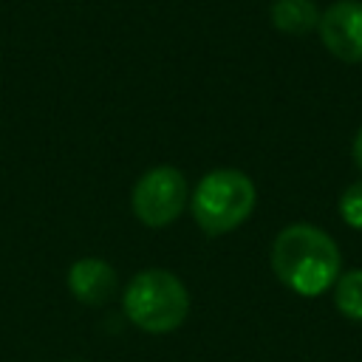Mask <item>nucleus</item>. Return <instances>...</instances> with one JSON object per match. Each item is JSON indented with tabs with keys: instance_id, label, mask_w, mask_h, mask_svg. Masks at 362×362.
Listing matches in <instances>:
<instances>
[{
	"instance_id": "1",
	"label": "nucleus",
	"mask_w": 362,
	"mask_h": 362,
	"mask_svg": "<svg viewBox=\"0 0 362 362\" xmlns=\"http://www.w3.org/2000/svg\"><path fill=\"white\" fill-rule=\"evenodd\" d=\"M342 255L328 232L311 223H291L272 243V269L277 280L303 297H317L334 288Z\"/></svg>"
},
{
	"instance_id": "2",
	"label": "nucleus",
	"mask_w": 362,
	"mask_h": 362,
	"mask_svg": "<svg viewBox=\"0 0 362 362\" xmlns=\"http://www.w3.org/2000/svg\"><path fill=\"white\" fill-rule=\"evenodd\" d=\"M122 308L127 320L147 334H170L189 314V291L167 269H144L130 277Z\"/></svg>"
},
{
	"instance_id": "3",
	"label": "nucleus",
	"mask_w": 362,
	"mask_h": 362,
	"mask_svg": "<svg viewBox=\"0 0 362 362\" xmlns=\"http://www.w3.org/2000/svg\"><path fill=\"white\" fill-rule=\"evenodd\" d=\"M255 201V181L246 173L235 167H218L195 184L189 209L206 235H226L252 215Z\"/></svg>"
},
{
	"instance_id": "4",
	"label": "nucleus",
	"mask_w": 362,
	"mask_h": 362,
	"mask_svg": "<svg viewBox=\"0 0 362 362\" xmlns=\"http://www.w3.org/2000/svg\"><path fill=\"white\" fill-rule=\"evenodd\" d=\"M187 198H189V189H187V178L181 175V170L170 164H158V167L144 170L141 178L133 184L130 206H133V215L144 226L158 229V226L173 223L184 212Z\"/></svg>"
},
{
	"instance_id": "5",
	"label": "nucleus",
	"mask_w": 362,
	"mask_h": 362,
	"mask_svg": "<svg viewBox=\"0 0 362 362\" xmlns=\"http://www.w3.org/2000/svg\"><path fill=\"white\" fill-rule=\"evenodd\" d=\"M320 42L339 62H362V0H337L320 14Z\"/></svg>"
},
{
	"instance_id": "6",
	"label": "nucleus",
	"mask_w": 362,
	"mask_h": 362,
	"mask_svg": "<svg viewBox=\"0 0 362 362\" xmlns=\"http://www.w3.org/2000/svg\"><path fill=\"white\" fill-rule=\"evenodd\" d=\"M68 288L85 305H105L116 291V269L102 257H79L68 269Z\"/></svg>"
},
{
	"instance_id": "7",
	"label": "nucleus",
	"mask_w": 362,
	"mask_h": 362,
	"mask_svg": "<svg viewBox=\"0 0 362 362\" xmlns=\"http://www.w3.org/2000/svg\"><path fill=\"white\" fill-rule=\"evenodd\" d=\"M272 25L280 34L288 37H305L320 25V8L314 0H274L272 8Z\"/></svg>"
},
{
	"instance_id": "8",
	"label": "nucleus",
	"mask_w": 362,
	"mask_h": 362,
	"mask_svg": "<svg viewBox=\"0 0 362 362\" xmlns=\"http://www.w3.org/2000/svg\"><path fill=\"white\" fill-rule=\"evenodd\" d=\"M334 305L342 317L362 322V269L342 272L334 283Z\"/></svg>"
},
{
	"instance_id": "9",
	"label": "nucleus",
	"mask_w": 362,
	"mask_h": 362,
	"mask_svg": "<svg viewBox=\"0 0 362 362\" xmlns=\"http://www.w3.org/2000/svg\"><path fill=\"white\" fill-rule=\"evenodd\" d=\"M339 218L351 226L362 232V181H354L345 187V192L339 195Z\"/></svg>"
},
{
	"instance_id": "10",
	"label": "nucleus",
	"mask_w": 362,
	"mask_h": 362,
	"mask_svg": "<svg viewBox=\"0 0 362 362\" xmlns=\"http://www.w3.org/2000/svg\"><path fill=\"white\" fill-rule=\"evenodd\" d=\"M351 156H354V164H356V170L362 173V127L356 130V136H354V144H351Z\"/></svg>"
}]
</instances>
